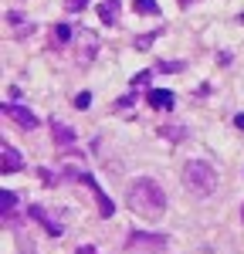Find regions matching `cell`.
Returning a JSON list of instances; mask_svg holds the SVG:
<instances>
[{
    "instance_id": "obj_5",
    "label": "cell",
    "mask_w": 244,
    "mask_h": 254,
    "mask_svg": "<svg viewBox=\"0 0 244 254\" xmlns=\"http://www.w3.org/2000/svg\"><path fill=\"white\" fill-rule=\"evenodd\" d=\"M146 102H149V109H173L177 95L166 92V88H153V92H146Z\"/></svg>"
},
{
    "instance_id": "obj_18",
    "label": "cell",
    "mask_w": 244,
    "mask_h": 254,
    "mask_svg": "<svg viewBox=\"0 0 244 254\" xmlns=\"http://www.w3.org/2000/svg\"><path fill=\"white\" fill-rule=\"evenodd\" d=\"M75 105H78V109H88V105H92V95H88V92H81V95L75 98Z\"/></svg>"
},
{
    "instance_id": "obj_20",
    "label": "cell",
    "mask_w": 244,
    "mask_h": 254,
    "mask_svg": "<svg viewBox=\"0 0 244 254\" xmlns=\"http://www.w3.org/2000/svg\"><path fill=\"white\" fill-rule=\"evenodd\" d=\"M142 81H149V71H139V75H136V78H132V85H136V88H139Z\"/></svg>"
},
{
    "instance_id": "obj_24",
    "label": "cell",
    "mask_w": 244,
    "mask_h": 254,
    "mask_svg": "<svg viewBox=\"0 0 244 254\" xmlns=\"http://www.w3.org/2000/svg\"><path fill=\"white\" fill-rule=\"evenodd\" d=\"M241 220H244V207H241Z\"/></svg>"
},
{
    "instance_id": "obj_21",
    "label": "cell",
    "mask_w": 244,
    "mask_h": 254,
    "mask_svg": "<svg viewBox=\"0 0 244 254\" xmlns=\"http://www.w3.org/2000/svg\"><path fill=\"white\" fill-rule=\"evenodd\" d=\"M75 254H99V251H95L92 244H85V248H78V251H75Z\"/></svg>"
},
{
    "instance_id": "obj_3",
    "label": "cell",
    "mask_w": 244,
    "mask_h": 254,
    "mask_svg": "<svg viewBox=\"0 0 244 254\" xmlns=\"http://www.w3.org/2000/svg\"><path fill=\"white\" fill-rule=\"evenodd\" d=\"M3 116L10 119V122H17L20 129H27V132H31V129H38V126H41V119L34 116L31 109H24V105H3Z\"/></svg>"
},
{
    "instance_id": "obj_13",
    "label": "cell",
    "mask_w": 244,
    "mask_h": 254,
    "mask_svg": "<svg viewBox=\"0 0 244 254\" xmlns=\"http://www.w3.org/2000/svg\"><path fill=\"white\" fill-rule=\"evenodd\" d=\"M163 136H166V139H173V142H180V139L186 136V129H183V126H170V129L163 126Z\"/></svg>"
},
{
    "instance_id": "obj_12",
    "label": "cell",
    "mask_w": 244,
    "mask_h": 254,
    "mask_svg": "<svg viewBox=\"0 0 244 254\" xmlns=\"http://www.w3.org/2000/svg\"><path fill=\"white\" fill-rule=\"evenodd\" d=\"M129 244H166V237H153V234H132Z\"/></svg>"
},
{
    "instance_id": "obj_23",
    "label": "cell",
    "mask_w": 244,
    "mask_h": 254,
    "mask_svg": "<svg viewBox=\"0 0 244 254\" xmlns=\"http://www.w3.org/2000/svg\"><path fill=\"white\" fill-rule=\"evenodd\" d=\"M180 3H183V7H190V3H193V0H180Z\"/></svg>"
},
{
    "instance_id": "obj_4",
    "label": "cell",
    "mask_w": 244,
    "mask_h": 254,
    "mask_svg": "<svg viewBox=\"0 0 244 254\" xmlns=\"http://www.w3.org/2000/svg\"><path fill=\"white\" fill-rule=\"evenodd\" d=\"M0 159H3L0 166H3L7 173H17V170H24V159H20V153L10 146V142H3V146H0Z\"/></svg>"
},
{
    "instance_id": "obj_15",
    "label": "cell",
    "mask_w": 244,
    "mask_h": 254,
    "mask_svg": "<svg viewBox=\"0 0 244 254\" xmlns=\"http://www.w3.org/2000/svg\"><path fill=\"white\" fill-rule=\"evenodd\" d=\"M68 38H71V27H68V24H58V27H55V41H58V44H68Z\"/></svg>"
},
{
    "instance_id": "obj_14",
    "label": "cell",
    "mask_w": 244,
    "mask_h": 254,
    "mask_svg": "<svg viewBox=\"0 0 244 254\" xmlns=\"http://www.w3.org/2000/svg\"><path fill=\"white\" fill-rule=\"evenodd\" d=\"M10 24H14V31H17V38H24V34H27V20L20 17L17 10H14V14H10Z\"/></svg>"
},
{
    "instance_id": "obj_17",
    "label": "cell",
    "mask_w": 244,
    "mask_h": 254,
    "mask_svg": "<svg viewBox=\"0 0 244 254\" xmlns=\"http://www.w3.org/2000/svg\"><path fill=\"white\" fill-rule=\"evenodd\" d=\"M180 61H160V71H180Z\"/></svg>"
},
{
    "instance_id": "obj_6",
    "label": "cell",
    "mask_w": 244,
    "mask_h": 254,
    "mask_svg": "<svg viewBox=\"0 0 244 254\" xmlns=\"http://www.w3.org/2000/svg\"><path fill=\"white\" fill-rule=\"evenodd\" d=\"M81 180L88 183V190H92V193H95V200H99V214H102V217H112V200H109V196H105V190H102L99 183H95V176L85 173Z\"/></svg>"
},
{
    "instance_id": "obj_16",
    "label": "cell",
    "mask_w": 244,
    "mask_h": 254,
    "mask_svg": "<svg viewBox=\"0 0 244 254\" xmlns=\"http://www.w3.org/2000/svg\"><path fill=\"white\" fill-rule=\"evenodd\" d=\"M156 38H160V31H153V34H142V38H136V48H139V51H146V48H149V44H153Z\"/></svg>"
},
{
    "instance_id": "obj_19",
    "label": "cell",
    "mask_w": 244,
    "mask_h": 254,
    "mask_svg": "<svg viewBox=\"0 0 244 254\" xmlns=\"http://www.w3.org/2000/svg\"><path fill=\"white\" fill-rule=\"evenodd\" d=\"M64 7L75 14V10H81V7H85V0H64Z\"/></svg>"
},
{
    "instance_id": "obj_10",
    "label": "cell",
    "mask_w": 244,
    "mask_h": 254,
    "mask_svg": "<svg viewBox=\"0 0 244 254\" xmlns=\"http://www.w3.org/2000/svg\"><path fill=\"white\" fill-rule=\"evenodd\" d=\"M132 10L136 14H146V17H156L160 14V3L156 0H132Z\"/></svg>"
},
{
    "instance_id": "obj_7",
    "label": "cell",
    "mask_w": 244,
    "mask_h": 254,
    "mask_svg": "<svg viewBox=\"0 0 244 254\" xmlns=\"http://www.w3.org/2000/svg\"><path fill=\"white\" fill-rule=\"evenodd\" d=\"M27 214H31V220H38V224H41V227H44V231H48L51 237H61V231H64V227H61V224H55L51 217L44 214V207H38V203H34Z\"/></svg>"
},
{
    "instance_id": "obj_1",
    "label": "cell",
    "mask_w": 244,
    "mask_h": 254,
    "mask_svg": "<svg viewBox=\"0 0 244 254\" xmlns=\"http://www.w3.org/2000/svg\"><path fill=\"white\" fill-rule=\"evenodd\" d=\"M125 203H129V210H136V214H142V217H160L163 210H166V193H163V187L156 180L139 176V180L129 183Z\"/></svg>"
},
{
    "instance_id": "obj_9",
    "label": "cell",
    "mask_w": 244,
    "mask_h": 254,
    "mask_svg": "<svg viewBox=\"0 0 244 254\" xmlns=\"http://www.w3.org/2000/svg\"><path fill=\"white\" fill-rule=\"evenodd\" d=\"M51 129H55V142H61V146H71V142H75V132H71L68 126H61L58 119L51 122Z\"/></svg>"
},
{
    "instance_id": "obj_22",
    "label": "cell",
    "mask_w": 244,
    "mask_h": 254,
    "mask_svg": "<svg viewBox=\"0 0 244 254\" xmlns=\"http://www.w3.org/2000/svg\"><path fill=\"white\" fill-rule=\"evenodd\" d=\"M234 122H238V126H241V129H244V116H238V119H234Z\"/></svg>"
},
{
    "instance_id": "obj_2",
    "label": "cell",
    "mask_w": 244,
    "mask_h": 254,
    "mask_svg": "<svg viewBox=\"0 0 244 254\" xmlns=\"http://www.w3.org/2000/svg\"><path fill=\"white\" fill-rule=\"evenodd\" d=\"M183 183H186L190 193L210 196L217 190V170H214L207 159H190V163L183 166Z\"/></svg>"
},
{
    "instance_id": "obj_8",
    "label": "cell",
    "mask_w": 244,
    "mask_h": 254,
    "mask_svg": "<svg viewBox=\"0 0 244 254\" xmlns=\"http://www.w3.org/2000/svg\"><path fill=\"white\" fill-rule=\"evenodd\" d=\"M119 14H122L119 0H102L99 3V20L102 24H119Z\"/></svg>"
},
{
    "instance_id": "obj_11",
    "label": "cell",
    "mask_w": 244,
    "mask_h": 254,
    "mask_svg": "<svg viewBox=\"0 0 244 254\" xmlns=\"http://www.w3.org/2000/svg\"><path fill=\"white\" fill-rule=\"evenodd\" d=\"M14 207H17L14 193H10V190H3V193H0V210H3V217H7V220H14Z\"/></svg>"
}]
</instances>
